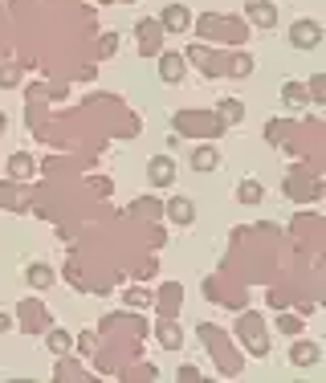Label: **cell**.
Returning a JSON list of instances; mask_svg holds the SVG:
<instances>
[{"mask_svg": "<svg viewBox=\"0 0 326 383\" xmlns=\"http://www.w3.org/2000/svg\"><path fill=\"white\" fill-rule=\"evenodd\" d=\"M236 335L249 342V351H253L257 359H261V355H269V335H265V326H261V318H257V314H245V318H241Z\"/></svg>", "mask_w": 326, "mask_h": 383, "instance_id": "1", "label": "cell"}, {"mask_svg": "<svg viewBox=\"0 0 326 383\" xmlns=\"http://www.w3.org/2000/svg\"><path fill=\"white\" fill-rule=\"evenodd\" d=\"M318 41H323V24L318 21H310V17L294 21V29H290V45L294 49H314Z\"/></svg>", "mask_w": 326, "mask_h": 383, "instance_id": "2", "label": "cell"}, {"mask_svg": "<svg viewBox=\"0 0 326 383\" xmlns=\"http://www.w3.org/2000/svg\"><path fill=\"white\" fill-rule=\"evenodd\" d=\"M147 180H151V188H171V180H176L171 155H155V159L147 164Z\"/></svg>", "mask_w": 326, "mask_h": 383, "instance_id": "3", "label": "cell"}, {"mask_svg": "<svg viewBox=\"0 0 326 383\" xmlns=\"http://www.w3.org/2000/svg\"><path fill=\"white\" fill-rule=\"evenodd\" d=\"M160 24L167 29V33H187L192 13H187L184 4H167V8H163V17H160Z\"/></svg>", "mask_w": 326, "mask_h": 383, "instance_id": "4", "label": "cell"}, {"mask_svg": "<svg viewBox=\"0 0 326 383\" xmlns=\"http://www.w3.org/2000/svg\"><path fill=\"white\" fill-rule=\"evenodd\" d=\"M245 13H249V21H253V24H261V29L278 24V8H274L269 0H249V4H245Z\"/></svg>", "mask_w": 326, "mask_h": 383, "instance_id": "5", "label": "cell"}, {"mask_svg": "<svg viewBox=\"0 0 326 383\" xmlns=\"http://www.w3.org/2000/svg\"><path fill=\"white\" fill-rule=\"evenodd\" d=\"M318 359H323L318 342H290V363L294 367H314Z\"/></svg>", "mask_w": 326, "mask_h": 383, "instance_id": "6", "label": "cell"}, {"mask_svg": "<svg viewBox=\"0 0 326 383\" xmlns=\"http://www.w3.org/2000/svg\"><path fill=\"white\" fill-rule=\"evenodd\" d=\"M167 216H171L176 224H192V220H196V204H192L187 196H171V200H167Z\"/></svg>", "mask_w": 326, "mask_h": 383, "instance_id": "7", "label": "cell"}, {"mask_svg": "<svg viewBox=\"0 0 326 383\" xmlns=\"http://www.w3.org/2000/svg\"><path fill=\"white\" fill-rule=\"evenodd\" d=\"M160 78L163 82H180V78H184V57H180V53H163L160 57Z\"/></svg>", "mask_w": 326, "mask_h": 383, "instance_id": "8", "label": "cell"}, {"mask_svg": "<svg viewBox=\"0 0 326 383\" xmlns=\"http://www.w3.org/2000/svg\"><path fill=\"white\" fill-rule=\"evenodd\" d=\"M45 347L53 351V355H57V359H62V355H70V351H73V338H70V331L53 326V331L45 335Z\"/></svg>", "mask_w": 326, "mask_h": 383, "instance_id": "9", "label": "cell"}, {"mask_svg": "<svg viewBox=\"0 0 326 383\" xmlns=\"http://www.w3.org/2000/svg\"><path fill=\"white\" fill-rule=\"evenodd\" d=\"M24 282L33 289H49V282H53V269L49 265H41V261H33L29 269H24Z\"/></svg>", "mask_w": 326, "mask_h": 383, "instance_id": "10", "label": "cell"}, {"mask_svg": "<svg viewBox=\"0 0 326 383\" xmlns=\"http://www.w3.org/2000/svg\"><path fill=\"white\" fill-rule=\"evenodd\" d=\"M216 164H220L216 147H196V151H192V168L196 171H216Z\"/></svg>", "mask_w": 326, "mask_h": 383, "instance_id": "11", "label": "cell"}, {"mask_svg": "<svg viewBox=\"0 0 326 383\" xmlns=\"http://www.w3.org/2000/svg\"><path fill=\"white\" fill-rule=\"evenodd\" d=\"M155 338H160L167 351H176V347H184V335H180V326H171V322H160L155 326Z\"/></svg>", "mask_w": 326, "mask_h": 383, "instance_id": "12", "label": "cell"}, {"mask_svg": "<svg viewBox=\"0 0 326 383\" xmlns=\"http://www.w3.org/2000/svg\"><path fill=\"white\" fill-rule=\"evenodd\" d=\"M261 196H265L261 180H241V184H236V200H241V204H257Z\"/></svg>", "mask_w": 326, "mask_h": 383, "instance_id": "13", "label": "cell"}, {"mask_svg": "<svg viewBox=\"0 0 326 383\" xmlns=\"http://www.w3.org/2000/svg\"><path fill=\"white\" fill-rule=\"evenodd\" d=\"M281 102H285V106H294V110H302L310 98H306V90L298 86V82H285V86H281Z\"/></svg>", "mask_w": 326, "mask_h": 383, "instance_id": "14", "label": "cell"}, {"mask_svg": "<svg viewBox=\"0 0 326 383\" xmlns=\"http://www.w3.org/2000/svg\"><path fill=\"white\" fill-rule=\"evenodd\" d=\"M216 115H220L225 122H241L245 119V106H241L236 98H220V102H216Z\"/></svg>", "mask_w": 326, "mask_h": 383, "instance_id": "15", "label": "cell"}, {"mask_svg": "<svg viewBox=\"0 0 326 383\" xmlns=\"http://www.w3.org/2000/svg\"><path fill=\"white\" fill-rule=\"evenodd\" d=\"M8 175H13V180H24V175H33V155L17 151V155L8 159Z\"/></svg>", "mask_w": 326, "mask_h": 383, "instance_id": "16", "label": "cell"}, {"mask_svg": "<svg viewBox=\"0 0 326 383\" xmlns=\"http://www.w3.org/2000/svg\"><path fill=\"white\" fill-rule=\"evenodd\" d=\"M278 331H281V335H290V338H298V335H302V318H298V314H281Z\"/></svg>", "mask_w": 326, "mask_h": 383, "instance_id": "17", "label": "cell"}, {"mask_svg": "<svg viewBox=\"0 0 326 383\" xmlns=\"http://www.w3.org/2000/svg\"><path fill=\"white\" fill-rule=\"evenodd\" d=\"M122 298H127V306H147V302H151L147 289H131V294H122Z\"/></svg>", "mask_w": 326, "mask_h": 383, "instance_id": "18", "label": "cell"}, {"mask_svg": "<svg viewBox=\"0 0 326 383\" xmlns=\"http://www.w3.org/2000/svg\"><path fill=\"white\" fill-rule=\"evenodd\" d=\"M115 49H118V37H115V33H106V37L98 41V53H102V57H111Z\"/></svg>", "mask_w": 326, "mask_h": 383, "instance_id": "19", "label": "cell"}, {"mask_svg": "<svg viewBox=\"0 0 326 383\" xmlns=\"http://www.w3.org/2000/svg\"><path fill=\"white\" fill-rule=\"evenodd\" d=\"M78 347H82V355H90V351H94V335H90V331L82 335V342H78Z\"/></svg>", "mask_w": 326, "mask_h": 383, "instance_id": "20", "label": "cell"}, {"mask_svg": "<svg viewBox=\"0 0 326 383\" xmlns=\"http://www.w3.org/2000/svg\"><path fill=\"white\" fill-rule=\"evenodd\" d=\"M8 326H13V318H8V314L0 310V335H4V331H8Z\"/></svg>", "mask_w": 326, "mask_h": 383, "instance_id": "21", "label": "cell"}, {"mask_svg": "<svg viewBox=\"0 0 326 383\" xmlns=\"http://www.w3.org/2000/svg\"><path fill=\"white\" fill-rule=\"evenodd\" d=\"M4 127H8V119H4V115H0V131H4Z\"/></svg>", "mask_w": 326, "mask_h": 383, "instance_id": "22", "label": "cell"}]
</instances>
